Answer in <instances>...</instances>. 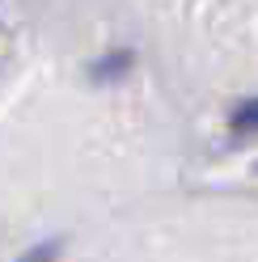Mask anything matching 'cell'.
I'll return each mask as SVG.
<instances>
[{
	"mask_svg": "<svg viewBox=\"0 0 258 262\" xmlns=\"http://www.w3.org/2000/svg\"><path fill=\"white\" fill-rule=\"evenodd\" d=\"M229 127L237 131V136H246V131H258V97H254V102H241V106L233 110Z\"/></svg>",
	"mask_w": 258,
	"mask_h": 262,
	"instance_id": "cell-1",
	"label": "cell"
},
{
	"mask_svg": "<svg viewBox=\"0 0 258 262\" xmlns=\"http://www.w3.org/2000/svg\"><path fill=\"white\" fill-rule=\"evenodd\" d=\"M59 250H63L59 241H38L34 250H26L17 262H55V258H59Z\"/></svg>",
	"mask_w": 258,
	"mask_h": 262,
	"instance_id": "cell-2",
	"label": "cell"
}]
</instances>
